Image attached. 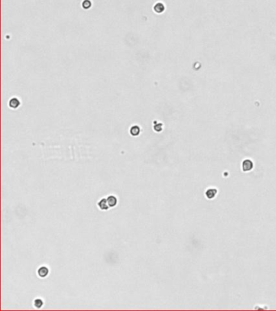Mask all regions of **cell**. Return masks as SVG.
Instances as JSON below:
<instances>
[{"mask_svg":"<svg viewBox=\"0 0 276 311\" xmlns=\"http://www.w3.org/2000/svg\"><path fill=\"white\" fill-rule=\"evenodd\" d=\"M34 305L37 308H41L43 305V301L41 299H36L35 301H34Z\"/></svg>","mask_w":276,"mask_h":311,"instance_id":"cell-9","label":"cell"},{"mask_svg":"<svg viewBox=\"0 0 276 311\" xmlns=\"http://www.w3.org/2000/svg\"><path fill=\"white\" fill-rule=\"evenodd\" d=\"M107 201H108V204H109V206L110 208H113V207L116 206V204H117V199L113 195H110L108 197Z\"/></svg>","mask_w":276,"mask_h":311,"instance_id":"cell-4","label":"cell"},{"mask_svg":"<svg viewBox=\"0 0 276 311\" xmlns=\"http://www.w3.org/2000/svg\"><path fill=\"white\" fill-rule=\"evenodd\" d=\"M254 167V163L250 160H245L242 163V169L244 172L250 171Z\"/></svg>","mask_w":276,"mask_h":311,"instance_id":"cell-1","label":"cell"},{"mask_svg":"<svg viewBox=\"0 0 276 311\" xmlns=\"http://www.w3.org/2000/svg\"><path fill=\"white\" fill-rule=\"evenodd\" d=\"M9 105H10V107H11V108L16 109V108H17V107L20 105V101H19L18 99L13 98V99H11V100L10 101Z\"/></svg>","mask_w":276,"mask_h":311,"instance_id":"cell-6","label":"cell"},{"mask_svg":"<svg viewBox=\"0 0 276 311\" xmlns=\"http://www.w3.org/2000/svg\"><path fill=\"white\" fill-rule=\"evenodd\" d=\"M37 273H38V275H39V276H41V277H45V276H47L48 273H49V270H48V268L45 267H41V268L38 270Z\"/></svg>","mask_w":276,"mask_h":311,"instance_id":"cell-5","label":"cell"},{"mask_svg":"<svg viewBox=\"0 0 276 311\" xmlns=\"http://www.w3.org/2000/svg\"><path fill=\"white\" fill-rule=\"evenodd\" d=\"M98 206L101 210H108L110 208L109 204H108V201L105 199H102L99 202H98Z\"/></svg>","mask_w":276,"mask_h":311,"instance_id":"cell-3","label":"cell"},{"mask_svg":"<svg viewBox=\"0 0 276 311\" xmlns=\"http://www.w3.org/2000/svg\"><path fill=\"white\" fill-rule=\"evenodd\" d=\"M216 194H217V190L215 189V188H211V189H208V190H207V192H206V196H207V199H212L215 195H216Z\"/></svg>","mask_w":276,"mask_h":311,"instance_id":"cell-2","label":"cell"},{"mask_svg":"<svg viewBox=\"0 0 276 311\" xmlns=\"http://www.w3.org/2000/svg\"><path fill=\"white\" fill-rule=\"evenodd\" d=\"M139 132H140V129L137 126H132L130 128V134L132 135L136 136V135H138L139 134Z\"/></svg>","mask_w":276,"mask_h":311,"instance_id":"cell-7","label":"cell"},{"mask_svg":"<svg viewBox=\"0 0 276 311\" xmlns=\"http://www.w3.org/2000/svg\"><path fill=\"white\" fill-rule=\"evenodd\" d=\"M163 10H164V5L163 4H161V3H157L156 5L155 6V11H156L157 12H161V11H163Z\"/></svg>","mask_w":276,"mask_h":311,"instance_id":"cell-8","label":"cell"},{"mask_svg":"<svg viewBox=\"0 0 276 311\" xmlns=\"http://www.w3.org/2000/svg\"><path fill=\"white\" fill-rule=\"evenodd\" d=\"M155 130H156V131H160L161 130H162V125L161 124H157V125H155Z\"/></svg>","mask_w":276,"mask_h":311,"instance_id":"cell-10","label":"cell"}]
</instances>
